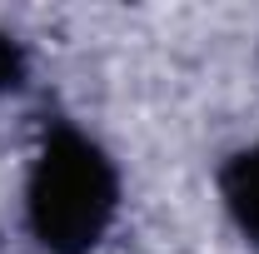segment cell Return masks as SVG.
I'll use <instances>...</instances> for the list:
<instances>
[{
	"label": "cell",
	"instance_id": "6da1fadb",
	"mask_svg": "<svg viewBox=\"0 0 259 254\" xmlns=\"http://www.w3.org/2000/svg\"><path fill=\"white\" fill-rule=\"evenodd\" d=\"M120 215V170L75 120H50L25 175V224L45 254H95Z\"/></svg>",
	"mask_w": 259,
	"mask_h": 254
},
{
	"label": "cell",
	"instance_id": "7a4b0ae2",
	"mask_svg": "<svg viewBox=\"0 0 259 254\" xmlns=\"http://www.w3.org/2000/svg\"><path fill=\"white\" fill-rule=\"evenodd\" d=\"M220 194H225V209H229V220H234V229L259 249V140L225 159Z\"/></svg>",
	"mask_w": 259,
	"mask_h": 254
},
{
	"label": "cell",
	"instance_id": "3957f363",
	"mask_svg": "<svg viewBox=\"0 0 259 254\" xmlns=\"http://www.w3.org/2000/svg\"><path fill=\"white\" fill-rule=\"evenodd\" d=\"M25 65H30L25 60V45H20L15 35L0 30V95H10V90L25 80Z\"/></svg>",
	"mask_w": 259,
	"mask_h": 254
}]
</instances>
